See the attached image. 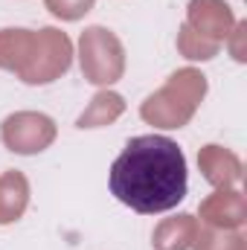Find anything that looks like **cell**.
<instances>
[{
	"mask_svg": "<svg viewBox=\"0 0 247 250\" xmlns=\"http://www.w3.org/2000/svg\"><path fill=\"white\" fill-rule=\"evenodd\" d=\"M111 195L134 212L154 215L186 198L189 175L181 146L163 134H143L125 143L108 175Z\"/></svg>",
	"mask_w": 247,
	"mask_h": 250,
	"instance_id": "6da1fadb",
	"label": "cell"
}]
</instances>
